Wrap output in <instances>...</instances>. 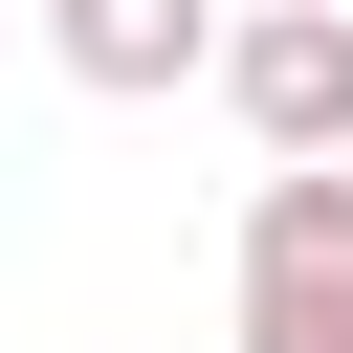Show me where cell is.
<instances>
[{
	"label": "cell",
	"mask_w": 353,
	"mask_h": 353,
	"mask_svg": "<svg viewBox=\"0 0 353 353\" xmlns=\"http://www.w3.org/2000/svg\"><path fill=\"white\" fill-rule=\"evenodd\" d=\"M243 353H353V154L243 199Z\"/></svg>",
	"instance_id": "cell-1"
},
{
	"label": "cell",
	"mask_w": 353,
	"mask_h": 353,
	"mask_svg": "<svg viewBox=\"0 0 353 353\" xmlns=\"http://www.w3.org/2000/svg\"><path fill=\"white\" fill-rule=\"evenodd\" d=\"M221 110L265 132V176L353 154V0H243L221 22Z\"/></svg>",
	"instance_id": "cell-2"
},
{
	"label": "cell",
	"mask_w": 353,
	"mask_h": 353,
	"mask_svg": "<svg viewBox=\"0 0 353 353\" xmlns=\"http://www.w3.org/2000/svg\"><path fill=\"white\" fill-rule=\"evenodd\" d=\"M44 44H66V88L154 110V88H199V66H221V0H44Z\"/></svg>",
	"instance_id": "cell-3"
}]
</instances>
